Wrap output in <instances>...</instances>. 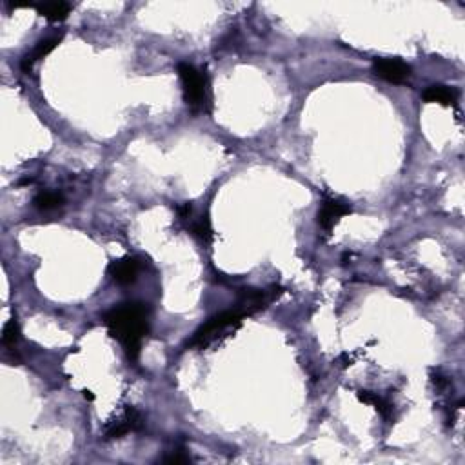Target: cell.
<instances>
[{"instance_id": "1", "label": "cell", "mask_w": 465, "mask_h": 465, "mask_svg": "<svg viewBox=\"0 0 465 465\" xmlns=\"http://www.w3.org/2000/svg\"><path fill=\"white\" fill-rule=\"evenodd\" d=\"M104 324L110 335L121 342L127 358L135 362L141 355L142 340L149 333L147 307L138 302L122 304L105 313Z\"/></svg>"}, {"instance_id": "7", "label": "cell", "mask_w": 465, "mask_h": 465, "mask_svg": "<svg viewBox=\"0 0 465 465\" xmlns=\"http://www.w3.org/2000/svg\"><path fill=\"white\" fill-rule=\"evenodd\" d=\"M107 271L116 284L130 285L136 280V275H138V260L135 256H124L111 262Z\"/></svg>"}, {"instance_id": "10", "label": "cell", "mask_w": 465, "mask_h": 465, "mask_svg": "<svg viewBox=\"0 0 465 465\" xmlns=\"http://www.w3.org/2000/svg\"><path fill=\"white\" fill-rule=\"evenodd\" d=\"M37 11L50 22H62L70 17L71 6L65 2H53V4L37 6Z\"/></svg>"}, {"instance_id": "8", "label": "cell", "mask_w": 465, "mask_h": 465, "mask_svg": "<svg viewBox=\"0 0 465 465\" xmlns=\"http://www.w3.org/2000/svg\"><path fill=\"white\" fill-rule=\"evenodd\" d=\"M61 41H62V35H53V37H48V39H42V41L39 42V44H37L35 48L28 53V55H24V59H22V70H24L25 73H30L33 64H35L37 61L44 59V56L50 55L51 51L55 50L56 45L61 44Z\"/></svg>"}, {"instance_id": "9", "label": "cell", "mask_w": 465, "mask_h": 465, "mask_svg": "<svg viewBox=\"0 0 465 465\" xmlns=\"http://www.w3.org/2000/svg\"><path fill=\"white\" fill-rule=\"evenodd\" d=\"M422 99L427 104H442V105H453L458 101V91L449 85H429L427 90L422 93Z\"/></svg>"}, {"instance_id": "13", "label": "cell", "mask_w": 465, "mask_h": 465, "mask_svg": "<svg viewBox=\"0 0 465 465\" xmlns=\"http://www.w3.org/2000/svg\"><path fill=\"white\" fill-rule=\"evenodd\" d=\"M21 338V327H19V322L17 318H11L8 324L4 325V329H2V342L8 347H13V345L19 342Z\"/></svg>"}, {"instance_id": "3", "label": "cell", "mask_w": 465, "mask_h": 465, "mask_svg": "<svg viewBox=\"0 0 465 465\" xmlns=\"http://www.w3.org/2000/svg\"><path fill=\"white\" fill-rule=\"evenodd\" d=\"M242 318H244V315H242L238 309L224 311L220 315L211 316L209 320L205 322L200 329L193 335V338L187 342V345H189V347H196V349H205V347L209 344H213L218 336L224 335L225 331L238 327Z\"/></svg>"}, {"instance_id": "2", "label": "cell", "mask_w": 465, "mask_h": 465, "mask_svg": "<svg viewBox=\"0 0 465 465\" xmlns=\"http://www.w3.org/2000/svg\"><path fill=\"white\" fill-rule=\"evenodd\" d=\"M178 76L182 81V90H184L185 104L189 105L193 111H207V105L211 104V90L209 81L205 73L198 71L195 65L180 62L176 65Z\"/></svg>"}, {"instance_id": "12", "label": "cell", "mask_w": 465, "mask_h": 465, "mask_svg": "<svg viewBox=\"0 0 465 465\" xmlns=\"http://www.w3.org/2000/svg\"><path fill=\"white\" fill-rule=\"evenodd\" d=\"M62 204H64V196L61 193H55V191H42V193H39L35 196V200H33V205L41 211L56 209Z\"/></svg>"}, {"instance_id": "15", "label": "cell", "mask_w": 465, "mask_h": 465, "mask_svg": "<svg viewBox=\"0 0 465 465\" xmlns=\"http://www.w3.org/2000/svg\"><path fill=\"white\" fill-rule=\"evenodd\" d=\"M165 462H167V464H187V462H191V458L187 455H184L182 451H178L176 455L167 456V458H165Z\"/></svg>"}, {"instance_id": "4", "label": "cell", "mask_w": 465, "mask_h": 465, "mask_svg": "<svg viewBox=\"0 0 465 465\" xmlns=\"http://www.w3.org/2000/svg\"><path fill=\"white\" fill-rule=\"evenodd\" d=\"M376 76L391 84H405L411 76V65L400 59H376L373 62Z\"/></svg>"}, {"instance_id": "17", "label": "cell", "mask_w": 465, "mask_h": 465, "mask_svg": "<svg viewBox=\"0 0 465 465\" xmlns=\"http://www.w3.org/2000/svg\"><path fill=\"white\" fill-rule=\"evenodd\" d=\"M84 398L85 400H95V395L91 391H84Z\"/></svg>"}, {"instance_id": "16", "label": "cell", "mask_w": 465, "mask_h": 465, "mask_svg": "<svg viewBox=\"0 0 465 465\" xmlns=\"http://www.w3.org/2000/svg\"><path fill=\"white\" fill-rule=\"evenodd\" d=\"M176 213H178V216L180 218H187V216L191 215V205L189 204H182L176 207Z\"/></svg>"}, {"instance_id": "14", "label": "cell", "mask_w": 465, "mask_h": 465, "mask_svg": "<svg viewBox=\"0 0 465 465\" xmlns=\"http://www.w3.org/2000/svg\"><path fill=\"white\" fill-rule=\"evenodd\" d=\"M191 231H193V235L198 236L202 242H211L213 240V229H211V224L207 220V216H202L200 220H196L195 224L191 225Z\"/></svg>"}, {"instance_id": "6", "label": "cell", "mask_w": 465, "mask_h": 465, "mask_svg": "<svg viewBox=\"0 0 465 465\" xmlns=\"http://www.w3.org/2000/svg\"><path fill=\"white\" fill-rule=\"evenodd\" d=\"M351 211L353 209H351V205L347 202L335 198V196H325L322 200L320 211H318V225L329 233L340 222L342 216L349 215Z\"/></svg>"}, {"instance_id": "5", "label": "cell", "mask_w": 465, "mask_h": 465, "mask_svg": "<svg viewBox=\"0 0 465 465\" xmlns=\"http://www.w3.org/2000/svg\"><path fill=\"white\" fill-rule=\"evenodd\" d=\"M142 425H144V422H142L141 413L135 407H125L124 413L105 427V440H116V438H122L131 431H141Z\"/></svg>"}, {"instance_id": "11", "label": "cell", "mask_w": 465, "mask_h": 465, "mask_svg": "<svg viewBox=\"0 0 465 465\" xmlns=\"http://www.w3.org/2000/svg\"><path fill=\"white\" fill-rule=\"evenodd\" d=\"M356 396H358V400L364 402V404L373 405L384 418H391V415H393V405H391V402H387L385 398H382V396H378L376 393H373V391L360 389L356 393Z\"/></svg>"}]
</instances>
